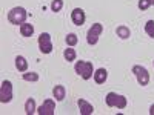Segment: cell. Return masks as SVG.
I'll return each instance as SVG.
<instances>
[{
	"label": "cell",
	"instance_id": "cell-25",
	"mask_svg": "<svg viewBox=\"0 0 154 115\" xmlns=\"http://www.w3.org/2000/svg\"><path fill=\"white\" fill-rule=\"evenodd\" d=\"M152 65H154V61H152Z\"/></svg>",
	"mask_w": 154,
	"mask_h": 115
},
{
	"label": "cell",
	"instance_id": "cell-4",
	"mask_svg": "<svg viewBox=\"0 0 154 115\" xmlns=\"http://www.w3.org/2000/svg\"><path fill=\"white\" fill-rule=\"evenodd\" d=\"M133 74L136 75L137 83L140 86H146L149 83V74H148V69L145 66H140V65L133 66Z\"/></svg>",
	"mask_w": 154,
	"mask_h": 115
},
{
	"label": "cell",
	"instance_id": "cell-21",
	"mask_svg": "<svg viewBox=\"0 0 154 115\" xmlns=\"http://www.w3.org/2000/svg\"><path fill=\"white\" fill-rule=\"evenodd\" d=\"M145 32H146L149 37L154 38V20H148V22L145 23Z\"/></svg>",
	"mask_w": 154,
	"mask_h": 115
},
{
	"label": "cell",
	"instance_id": "cell-12",
	"mask_svg": "<svg viewBox=\"0 0 154 115\" xmlns=\"http://www.w3.org/2000/svg\"><path fill=\"white\" fill-rule=\"evenodd\" d=\"M16 68L20 71V72H26L28 71V61L23 55H17L16 57Z\"/></svg>",
	"mask_w": 154,
	"mask_h": 115
},
{
	"label": "cell",
	"instance_id": "cell-17",
	"mask_svg": "<svg viewBox=\"0 0 154 115\" xmlns=\"http://www.w3.org/2000/svg\"><path fill=\"white\" fill-rule=\"evenodd\" d=\"M63 57H65V60H66V61H74V60H75V57H77L75 49H72L71 46H68L65 51H63Z\"/></svg>",
	"mask_w": 154,
	"mask_h": 115
},
{
	"label": "cell",
	"instance_id": "cell-6",
	"mask_svg": "<svg viewBox=\"0 0 154 115\" xmlns=\"http://www.w3.org/2000/svg\"><path fill=\"white\" fill-rule=\"evenodd\" d=\"M12 100V83L9 80H3L0 86V103H9Z\"/></svg>",
	"mask_w": 154,
	"mask_h": 115
},
{
	"label": "cell",
	"instance_id": "cell-1",
	"mask_svg": "<svg viewBox=\"0 0 154 115\" xmlns=\"http://www.w3.org/2000/svg\"><path fill=\"white\" fill-rule=\"evenodd\" d=\"M74 71L77 75H80L83 80H89L91 77L94 75V68H93V63L91 61H85V60H80V61H75L74 65Z\"/></svg>",
	"mask_w": 154,
	"mask_h": 115
},
{
	"label": "cell",
	"instance_id": "cell-2",
	"mask_svg": "<svg viewBox=\"0 0 154 115\" xmlns=\"http://www.w3.org/2000/svg\"><path fill=\"white\" fill-rule=\"evenodd\" d=\"M26 17H28V12L22 6H16L8 12V20L12 25H23L25 20H26Z\"/></svg>",
	"mask_w": 154,
	"mask_h": 115
},
{
	"label": "cell",
	"instance_id": "cell-13",
	"mask_svg": "<svg viewBox=\"0 0 154 115\" xmlns=\"http://www.w3.org/2000/svg\"><path fill=\"white\" fill-rule=\"evenodd\" d=\"M117 100H119V94L108 92L106 97H105V103H106L108 108H116V105H117Z\"/></svg>",
	"mask_w": 154,
	"mask_h": 115
},
{
	"label": "cell",
	"instance_id": "cell-19",
	"mask_svg": "<svg viewBox=\"0 0 154 115\" xmlns=\"http://www.w3.org/2000/svg\"><path fill=\"white\" fill-rule=\"evenodd\" d=\"M65 40H66V45L72 48V46H75V45H77V42H79V38H77V35H75L74 32H71V34H68V35H66Z\"/></svg>",
	"mask_w": 154,
	"mask_h": 115
},
{
	"label": "cell",
	"instance_id": "cell-15",
	"mask_svg": "<svg viewBox=\"0 0 154 115\" xmlns=\"http://www.w3.org/2000/svg\"><path fill=\"white\" fill-rule=\"evenodd\" d=\"M20 34H22L23 37H31V35L34 34V26H32L31 23L25 22L23 25H20Z\"/></svg>",
	"mask_w": 154,
	"mask_h": 115
},
{
	"label": "cell",
	"instance_id": "cell-24",
	"mask_svg": "<svg viewBox=\"0 0 154 115\" xmlns=\"http://www.w3.org/2000/svg\"><path fill=\"white\" fill-rule=\"evenodd\" d=\"M151 3H152V5H154V0H151Z\"/></svg>",
	"mask_w": 154,
	"mask_h": 115
},
{
	"label": "cell",
	"instance_id": "cell-18",
	"mask_svg": "<svg viewBox=\"0 0 154 115\" xmlns=\"http://www.w3.org/2000/svg\"><path fill=\"white\" fill-rule=\"evenodd\" d=\"M22 78L25 81H38V74L37 72H25L22 75Z\"/></svg>",
	"mask_w": 154,
	"mask_h": 115
},
{
	"label": "cell",
	"instance_id": "cell-9",
	"mask_svg": "<svg viewBox=\"0 0 154 115\" xmlns=\"http://www.w3.org/2000/svg\"><path fill=\"white\" fill-rule=\"evenodd\" d=\"M77 105H79V109H80V114L82 115H93L94 114L93 105L88 103L86 100H79V101H77Z\"/></svg>",
	"mask_w": 154,
	"mask_h": 115
},
{
	"label": "cell",
	"instance_id": "cell-8",
	"mask_svg": "<svg viewBox=\"0 0 154 115\" xmlns=\"http://www.w3.org/2000/svg\"><path fill=\"white\" fill-rule=\"evenodd\" d=\"M71 20L75 26H82L86 20V16H85V11L82 8H74L72 12H71Z\"/></svg>",
	"mask_w": 154,
	"mask_h": 115
},
{
	"label": "cell",
	"instance_id": "cell-3",
	"mask_svg": "<svg viewBox=\"0 0 154 115\" xmlns=\"http://www.w3.org/2000/svg\"><path fill=\"white\" fill-rule=\"evenodd\" d=\"M102 31H103V25H102V23H94L93 26L88 29V32H86V42H88V45H91V46L96 45L99 42V37H100Z\"/></svg>",
	"mask_w": 154,
	"mask_h": 115
},
{
	"label": "cell",
	"instance_id": "cell-16",
	"mask_svg": "<svg viewBox=\"0 0 154 115\" xmlns=\"http://www.w3.org/2000/svg\"><path fill=\"white\" fill-rule=\"evenodd\" d=\"M34 112H37L35 109V100L34 98H28L25 101V114L26 115H32Z\"/></svg>",
	"mask_w": 154,
	"mask_h": 115
},
{
	"label": "cell",
	"instance_id": "cell-14",
	"mask_svg": "<svg viewBox=\"0 0 154 115\" xmlns=\"http://www.w3.org/2000/svg\"><path fill=\"white\" fill-rule=\"evenodd\" d=\"M116 34H117V37L122 38V40H126V38H130L131 31H130V28H128V26L122 25V26H117V29H116Z\"/></svg>",
	"mask_w": 154,
	"mask_h": 115
},
{
	"label": "cell",
	"instance_id": "cell-5",
	"mask_svg": "<svg viewBox=\"0 0 154 115\" xmlns=\"http://www.w3.org/2000/svg\"><path fill=\"white\" fill-rule=\"evenodd\" d=\"M38 49H40L42 54L53 52V42H51V35L48 32H42L38 35Z\"/></svg>",
	"mask_w": 154,
	"mask_h": 115
},
{
	"label": "cell",
	"instance_id": "cell-23",
	"mask_svg": "<svg viewBox=\"0 0 154 115\" xmlns=\"http://www.w3.org/2000/svg\"><path fill=\"white\" fill-rule=\"evenodd\" d=\"M149 114H151V115H154V105L149 108Z\"/></svg>",
	"mask_w": 154,
	"mask_h": 115
},
{
	"label": "cell",
	"instance_id": "cell-20",
	"mask_svg": "<svg viewBox=\"0 0 154 115\" xmlns=\"http://www.w3.org/2000/svg\"><path fill=\"white\" fill-rule=\"evenodd\" d=\"M63 8V0H53L51 2V9H53V12H60Z\"/></svg>",
	"mask_w": 154,
	"mask_h": 115
},
{
	"label": "cell",
	"instance_id": "cell-22",
	"mask_svg": "<svg viewBox=\"0 0 154 115\" xmlns=\"http://www.w3.org/2000/svg\"><path fill=\"white\" fill-rule=\"evenodd\" d=\"M151 5H152L151 0H139V9L140 11H146Z\"/></svg>",
	"mask_w": 154,
	"mask_h": 115
},
{
	"label": "cell",
	"instance_id": "cell-10",
	"mask_svg": "<svg viewBox=\"0 0 154 115\" xmlns=\"http://www.w3.org/2000/svg\"><path fill=\"white\" fill-rule=\"evenodd\" d=\"M93 77H94V81L97 84H103L106 81V78H108V72H106L105 68H99V69L94 71V75Z\"/></svg>",
	"mask_w": 154,
	"mask_h": 115
},
{
	"label": "cell",
	"instance_id": "cell-7",
	"mask_svg": "<svg viewBox=\"0 0 154 115\" xmlns=\"http://www.w3.org/2000/svg\"><path fill=\"white\" fill-rule=\"evenodd\" d=\"M37 114L38 115H56V103H54V100H45L43 101V105L37 109Z\"/></svg>",
	"mask_w": 154,
	"mask_h": 115
},
{
	"label": "cell",
	"instance_id": "cell-11",
	"mask_svg": "<svg viewBox=\"0 0 154 115\" xmlns=\"http://www.w3.org/2000/svg\"><path fill=\"white\" fill-rule=\"evenodd\" d=\"M53 95H54V98H56L57 101H63V100H65V95H66V89H65V86H62V84L54 86V89H53Z\"/></svg>",
	"mask_w": 154,
	"mask_h": 115
}]
</instances>
